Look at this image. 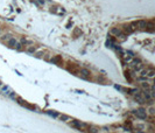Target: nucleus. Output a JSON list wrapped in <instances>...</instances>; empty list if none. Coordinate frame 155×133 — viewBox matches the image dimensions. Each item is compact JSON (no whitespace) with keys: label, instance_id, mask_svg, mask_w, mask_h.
Segmentation results:
<instances>
[{"label":"nucleus","instance_id":"14","mask_svg":"<svg viewBox=\"0 0 155 133\" xmlns=\"http://www.w3.org/2000/svg\"><path fill=\"white\" fill-rule=\"evenodd\" d=\"M47 113H48V114H50V116H53V117H58V113L53 112V111H47Z\"/></svg>","mask_w":155,"mask_h":133},{"label":"nucleus","instance_id":"17","mask_svg":"<svg viewBox=\"0 0 155 133\" xmlns=\"http://www.w3.org/2000/svg\"><path fill=\"white\" fill-rule=\"evenodd\" d=\"M148 111H149V113H151V114H154V109H153V107H151Z\"/></svg>","mask_w":155,"mask_h":133},{"label":"nucleus","instance_id":"1","mask_svg":"<svg viewBox=\"0 0 155 133\" xmlns=\"http://www.w3.org/2000/svg\"><path fill=\"white\" fill-rule=\"evenodd\" d=\"M139 119H147V111L146 110H143V109H138V110H135L134 112H133Z\"/></svg>","mask_w":155,"mask_h":133},{"label":"nucleus","instance_id":"19","mask_svg":"<svg viewBox=\"0 0 155 133\" xmlns=\"http://www.w3.org/2000/svg\"><path fill=\"white\" fill-rule=\"evenodd\" d=\"M0 35H1V29H0Z\"/></svg>","mask_w":155,"mask_h":133},{"label":"nucleus","instance_id":"15","mask_svg":"<svg viewBox=\"0 0 155 133\" xmlns=\"http://www.w3.org/2000/svg\"><path fill=\"white\" fill-rule=\"evenodd\" d=\"M89 132L90 133H98V130H97L96 127H90V129H89Z\"/></svg>","mask_w":155,"mask_h":133},{"label":"nucleus","instance_id":"10","mask_svg":"<svg viewBox=\"0 0 155 133\" xmlns=\"http://www.w3.org/2000/svg\"><path fill=\"white\" fill-rule=\"evenodd\" d=\"M20 41H21V44H25V46H33V44H34V42H33L31 40H26V39H23V37H22Z\"/></svg>","mask_w":155,"mask_h":133},{"label":"nucleus","instance_id":"4","mask_svg":"<svg viewBox=\"0 0 155 133\" xmlns=\"http://www.w3.org/2000/svg\"><path fill=\"white\" fill-rule=\"evenodd\" d=\"M134 99L136 100L139 104H145V103H146V99H145L143 96L140 95V94H135V95H134Z\"/></svg>","mask_w":155,"mask_h":133},{"label":"nucleus","instance_id":"11","mask_svg":"<svg viewBox=\"0 0 155 133\" xmlns=\"http://www.w3.org/2000/svg\"><path fill=\"white\" fill-rule=\"evenodd\" d=\"M135 28H136V27H134V25L127 26V27H125V32H126V33H133V32L135 31Z\"/></svg>","mask_w":155,"mask_h":133},{"label":"nucleus","instance_id":"13","mask_svg":"<svg viewBox=\"0 0 155 133\" xmlns=\"http://www.w3.org/2000/svg\"><path fill=\"white\" fill-rule=\"evenodd\" d=\"M60 118H61V120H63V121H66V120H71V119H70V117H68V116H64V114L60 116Z\"/></svg>","mask_w":155,"mask_h":133},{"label":"nucleus","instance_id":"2","mask_svg":"<svg viewBox=\"0 0 155 133\" xmlns=\"http://www.w3.org/2000/svg\"><path fill=\"white\" fill-rule=\"evenodd\" d=\"M71 125H72V126H75V127H77L78 130L84 129V127H88V125H86V124L81 123V121H78V120H72V121H71Z\"/></svg>","mask_w":155,"mask_h":133},{"label":"nucleus","instance_id":"7","mask_svg":"<svg viewBox=\"0 0 155 133\" xmlns=\"http://www.w3.org/2000/svg\"><path fill=\"white\" fill-rule=\"evenodd\" d=\"M81 76L84 77V78H89V77H90V70H88V69H85V68L81 69Z\"/></svg>","mask_w":155,"mask_h":133},{"label":"nucleus","instance_id":"8","mask_svg":"<svg viewBox=\"0 0 155 133\" xmlns=\"http://www.w3.org/2000/svg\"><path fill=\"white\" fill-rule=\"evenodd\" d=\"M7 43H8V46H9L11 48H15L16 44H18V41H16L14 37H11V39L7 41Z\"/></svg>","mask_w":155,"mask_h":133},{"label":"nucleus","instance_id":"5","mask_svg":"<svg viewBox=\"0 0 155 133\" xmlns=\"http://www.w3.org/2000/svg\"><path fill=\"white\" fill-rule=\"evenodd\" d=\"M0 91H1L2 94H5V95H8V96L13 92V91H11V89H9L7 85H4V84H2V86L0 88Z\"/></svg>","mask_w":155,"mask_h":133},{"label":"nucleus","instance_id":"12","mask_svg":"<svg viewBox=\"0 0 155 133\" xmlns=\"http://www.w3.org/2000/svg\"><path fill=\"white\" fill-rule=\"evenodd\" d=\"M35 51H36V48L34 46H31L27 48V53H29V54H35Z\"/></svg>","mask_w":155,"mask_h":133},{"label":"nucleus","instance_id":"16","mask_svg":"<svg viewBox=\"0 0 155 133\" xmlns=\"http://www.w3.org/2000/svg\"><path fill=\"white\" fill-rule=\"evenodd\" d=\"M142 86H143L146 90H148V89L151 88V85H149V84H147V83H142Z\"/></svg>","mask_w":155,"mask_h":133},{"label":"nucleus","instance_id":"6","mask_svg":"<svg viewBox=\"0 0 155 133\" xmlns=\"http://www.w3.org/2000/svg\"><path fill=\"white\" fill-rule=\"evenodd\" d=\"M11 37H13V35L11 33H6V34H4V35H0V40H1L2 42H7Z\"/></svg>","mask_w":155,"mask_h":133},{"label":"nucleus","instance_id":"3","mask_svg":"<svg viewBox=\"0 0 155 133\" xmlns=\"http://www.w3.org/2000/svg\"><path fill=\"white\" fill-rule=\"evenodd\" d=\"M147 21H145V20H139V21H136L135 23H134V26H136L138 28H140V29H145V28H147Z\"/></svg>","mask_w":155,"mask_h":133},{"label":"nucleus","instance_id":"18","mask_svg":"<svg viewBox=\"0 0 155 133\" xmlns=\"http://www.w3.org/2000/svg\"><path fill=\"white\" fill-rule=\"evenodd\" d=\"M2 84H4V83H2V82H1V81H0V88H1V86H2Z\"/></svg>","mask_w":155,"mask_h":133},{"label":"nucleus","instance_id":"9","mask_svg":"<svg viewBox=\"0 0 155 133\" xmlns=\"http://www.w3.org/2000/svg\"><path fill=\"white\" fill-rule=\"evenodd\" d=\"M110 33L112 34V35H114V36H119V35L121 34V31H120L118 27H113V28L110 31Z\"/></svg>","mask_w":155,"mask_h":133}]
</instances>
